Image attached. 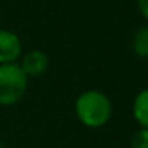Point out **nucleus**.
Masks as SVG:
<instances>
[{
  "label": "nucleus",
  "instance_id": "obj_2",
  "mask_svg": "<svg viewBox=\"0 0 148 148\" xmlns=\"http://www.w3.org/2000/svg\"><path fill=\"white\" fill-rule=\"evenodd\" d=\"M27 80L18 62L0 64V105L11 107L27 92Z\"/></svg>",
  "mask_w": 148,
  "mask_h": 148
},
{
  "label": "nucleus",
  "instance_id": "obj_5",
  "mask_svg": "<svg viewBox=\"0 0 148 148\" xmlns=\"http://www.w3.org/2000/svg\"><path fill=\"white\" fill-rule=\"evenodd\" d=\"M132 115L142 129H148V88L135 96L132 102Z\"/></svg>",
  "mask_w": 148,
  "mask_h": 148
},
{
  "label": "nucleus",
  "instance_id": "obj_3",
  "mask_svg": "<svg viewBox=\"0 0 148 148\" xmlns=\"http://www.w3.org/2000/svg\"><path fill=\"white\" fill-rule=\"evenodd\" d=\"M23 45L19 37L7 29H0V64H11L21 58Z\"/></svg>",
  "mask_w": 148,
  "mask_h": 148
},
{
  "label": "nucleus",
  "instance_id": "obj_1",
  "mask_svg": "<svg viewBox=\"0 0 148 148\" xmlns=\"http://www.w3.org/2000/svg\"><path fill=\"white\" fill-rule=\"evenodd\" d=\"M113 113L112 100L105 92L97 89H88L75 100V115L86 127L99 129L110 121Z\"/></svg>",
  "mask_w": 148,
  "mask_h": 148
},
{
  "label": "nucleus",
  "instance_id": "obj_6",
  "mask_svg": "<svg viewBox=\"0 0 148 148\" xmlns=\"http://www.w3.org/2000/svg\"><path fill=\"white\" fill-rule=\"evenodd\" d=\"M132 49L142 59H148V26H143L135 32L132 38Z\"/></svg>",
  "mask_w": 148,
  "mask_h": 148
},
{
  "label": "nucleus",
  "instance_id": "obj_9",
  "mask_svg": "<svg viewBox=\"0 0 148 148\" xmlns=\"http://www.w3.org/2000/svg\"><path fill=\"white\" fill-rule=\"evenodd\" d=\"M0 148H5L3 147V142H2V140H0Z\"/></svg>",
  "mask_w": 148,
  "mask_h": 148
},
{
  "label": "nucleus",
  "instance_id": "obj_4",
  "mask_svg": "<svg viewBox=\"0 0 148 148\" xmlns=\"http://www.w3.org/2000/svg\"><path fill=\"white\" fill-rule=\"evenodd\" d=\"M19 65L27 78H35V77L43 75L48 70L49 59L46 56V53L40 51V49H32L27 54H24Z\"/></svg>",
  "mask_w": 148,
  "mask_h": 148
},
{
  "label": "nucleus",
  "instance_id": "obj_7",
  "mask_svg": "<svg viewBox=\"0 0 148 148\" xmlns=\"http://www.w3.org/2000/svg\"><path fill=\"white\" fill-rule=\"evenodd\" d=\"M131 148H148V129H138L131 138Z\"/></svg>",
  "mask_w": 148,
  "mask_h": 148
},
{
  "label": "nucleus",
  "instance_id": "obj_8",
  "mask_svg": "<svg viewBox=\"0 0 148 148\" xmlns=\"http://www.w3.org/2000/svg\"><path fill=\"white\" fill-rule=\"evenodd\" d=\"M135 3H137V8L140 11V14L148 21V0H135Z\"/></svg>",
  "mask_w": 148,
  "mask_h": 148
}]
</instances>
